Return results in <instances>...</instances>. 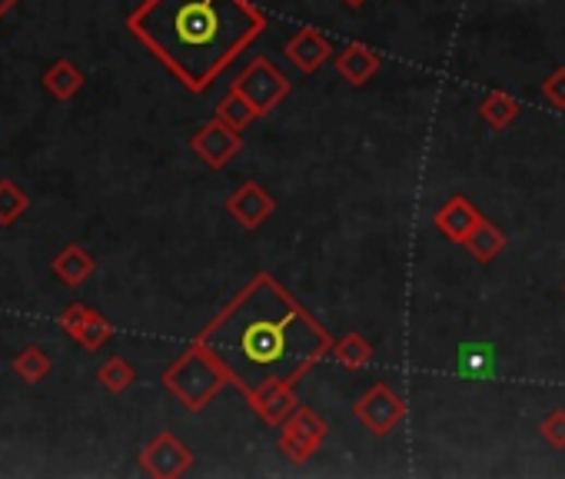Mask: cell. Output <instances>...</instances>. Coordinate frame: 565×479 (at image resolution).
Returning a JSON list of instances; mask_svg holds the SVG:
<instances>
[{"label": "cell", "mask_w": 565, "mask_h": 479, "mask_svg": "<svg viewBox=\"0 0 565 479\" xmlns=\"http://www.w3.org/2000/svg\"><path fill=\"white\" fill-rule=\"evenodd\" d=\"M196 347L220 363L250 399L269 386L297 383L329 354L326 330L273 277H256L209 320Z\"/></svg>", "instance_id": "1"}, {"label": "cell", "mask_w": 565, "mask_h": 479, "mask_svg": "<svg viewBox=\"0 0 565 479\" xmlns=\"http://www.w3.org/2000/svg\"><path fill=\"white\" fill-rule=\"evenodd\" d=\"M250 0H144L127 31L193 94H203L263 34Z\"/></svg>", "instance_id": "2"}, {"label": "cell", "mask_w": 565, "mask_h": 479, "mask_svg": "<svg viewBox=\"0 0 565 479\" xmlns=\"http://www.w3.org/2000/svg\"><path fill=\"white\" fill-rule=\"evenodd\" d=\"M167 390L187 406V409H203L209 399H214V393L227 383V373L220 370V363L209 357L203 347L193 344V350H187L164 376Z\"/></svg>", "instance_id": "3"}, {"label": "cell", "mask_w": 565, "mask_h": 479, "mask_svg": "<svg viewBox=\"0 0 565 479\" xmlns=\"http://www.w3.org/2000/svg\"><path fill=\"white\" fill-rule=\"evenodd\" d=\"M140 463H144V469L151 476H180L193 463V456H190V450L183 443H177L170 433H164V436H157L144 450V459H140Z\"/></svg>", "instance_id": "4"}, {"label": "cell", "mask_w": 565, "mask_h": 479, "mask_svg": "<svg viewBox=\"0 0 565 479\" xmlns=\"http://www.w3.org/2000/svg\"><path fill=\"white\" fill-rule=\"evenodd\" d=\"M193 151L209 164V167H224V160L237 151V136L233 130H227L224 120H214L209 127H203L193 136Z\"/></svg>", "instance_id": "5"}, {"label": "cell", "mask_w": 565, "mask_h": 479, "mask_svg": "<svg viewBox=\"0 0 565 479\" xmlns=\"http://www.w3.org/2000/svg\"><path fill=\"white\" fill-rule=\"evenodd\" d=\"M50 270H53V277H57L60 284H67V287H81L84 280H91V273L97 270V263H94V256H91L81 243H67V247L53 256Z\"/></svg>", "instance_id": "6"}, {"label": "cell", "mask_w": 565, "mask_h": 479, "mask_svg": "<svg viewBox=\"0 0 565 479\" xmlns=\"http://www.w3.org/2000/svg\"><path fill=\"white\" fill-rule=\"evenodd\" d=\"M44 87L57 97V100H70L77 97L81 87H84V74L77 71L74 63H70L67 57H57L47 71H44Z\"/></svg>", "instance_id": "7"}, {"label": "cell", "mask_w": 565, "mask_h": 479, "mask_svg": "<svg viewBox=\"0 0 565 479\" xmlns=\"http://www.w3.org/2000/svg\"><path fill=\"white\" fill-rule=\"evenodd\" d=\"M230 211H233V217H237L243 227H256V224L273 211V200H266L263 190H260L256 183H243V187L237 190V196L230 200Z\"/></svg>", "instance_id": "8"}, {"label": "cell", "mask_w": 565, "mask_h": 479, "mask_svg": "<svg viewBox=\"0 0 565 479\" xmlns=\"http://www.w3.org/2000/svg\"><path fill=\"white\" fill-rule=\"evenodd\" d=\"M31 207V196L14 183V180H0V227H14Z\"/></svg>", "instance_id": "9"}, {"label": "cell", "mask_w": 565, "mask_h": 479, "mask_svg": "<svg viewBox=\"0 0 565 479\" xmlns=\"http://www.w3.org/2000/svg\"><path fill=\"white\" fill-rule=\"evenodd\" d=\"M50 357L40 350V347H24L21 354H17V360H14V373L24 380V383H44L47 376H50Z\"/></svg>", "instance_id": "10"}, {"label": "cell", "mask_w": 565, "mask_h": 479, "mask_svg": "<svg viewBox=\"0 0 565 479\" xmlns=\"http://www.w3.org/2000/svg\"><path fill=\"white\" fill-rule=\"evenodd\" d=\"M113 336V326L107 323V316H100L97 310L74 330V339L84 347V350H100L107 339Z\"/></svg>", "instance_id": "11"}, {"label": "cell", "mask_w": 565, "mask_h": 479, "mask_svg": "<svg viewBox=\"0 0 565 479\" xmlns=\"http://www.w3.org/2000/svg\"><path fill=\"white\" fill-rule=\"evenodd\" d=\"M326 53H329V44H326V40H316L310 31L300 34V40L290 44V57H293V63L303 67V71H313L316 63H323Z\"/></svg>", "instance_id": "12"}, {"label": "cell", "mask_w": 565, "mask_h": 479, "mask_svg": "<svg viewBox=\"0 0 565 479\" xmlns=\"http://www.w3.org/2000/svg\"><path fill=\"white\" fill-rule=\"evenodd\" d=\"M97 380H100L110 393H123V390L133 383V367H130V363H123L120 357H110V360L100 367Z\"/></svg>", "instance_id": "13"}, {"label": "cell", "mask_w": 565, "mask_h": 479, "mask_svg": "<svg viewBox=\"0 0 565 479\" xmlns=\"http://www.w3.org/2000/svg\"><path fill=\"white\" fill-rule=\"evenodd\" d=\"M91 313H94V310H91V307H84V303H70V307L60 313V326H63L70 336H74V330H77V326H81V323H84Z\"/></svg>", "instance_id": "14"}, {"label": "cell", "mask_w": 565, "mask_h": 479, "mask_svg": "<svg viewBox=\"0 0 565 479\" xmlns=\"http://www.w3.org/2000/svg\"><path fill=\"white\" fill-rule=\"evenodd\" d=\"M545 436H549L555 446H565V414H555V417L545 423Z\"/></svg>", "instance_id": "15"}, {"label": "cell", "mask_w": 565, "mask_h": 479, "mask_svg": "<svg viewBox=\"0 0 565 479\" xmlns=\"http://www.w3.org/2000/svg\"><path fill=\"white\" fill-rule=\"evenodd\" d=\"M17 4H21V0H0V17H4V14H8L11 8H17Z\"/></svg>", "instance_id": "16"}, {"label": "cell", "mask_w": 565, "mask_h": 479, "mask_svg": "<svg viewBox=\"0 0 565 479\" xmlns=\"http://www.w3.org/2000/svg\"><path fill=\"white\" fill-rule=\"evenodd\" d=\"M349 4H360V0H349Z\"/></svg>", "instance_id": "17"}]
</instances>
